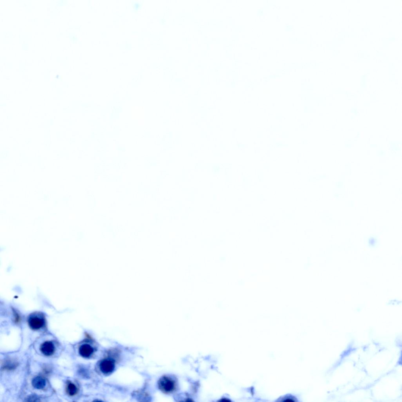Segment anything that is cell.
I'll return each instance as SVG.
<instances>
[{"label":"cell","instance_id":"cell-1","mask_svg":"<svg viewBox=\"0 0 402 402\" xmlns=\"http://www.w3.org/2000/svg\"><path fill=\"white\" fill-rule=\"evenodd\" d=\"M159 388L165 394H170L177 389V383L175 378L169 376H164L159 380Z\"/></svg>","mask_w":402,"mask_h":402},{"label":"cell","instance_id":"cell-2","mask_svg":"<svg viewBox=\"0 0 402 402\" xmlns=\"http://www.w3.org/2000/svg\"><path fill=\"white\" fill-rule=\"evenodd\" d=\"M28 322L29 326L33 330H38L45 326V316L41 313H32L29 316Z\"/></svg>","mask_w":402,"mask_h":402},{"label":"cell","instance_id":"cell-3","mask_svg":"<svg viewBox=\"0 0 402 402\" xmlns=\"http://www.w3.org/2000/svg\"><path fill=\"white\" fill-rule=\"evenodd\" d=\"M115 367L114 361L111 359L103 360L100 362V368L103 373L108 374L111 373L114 370Z\"/></svg>","mask_w":402,"mask_h":402},{"label":"cell","instance_id":"cell-4","mask_svg":"<svg viewBox=\"0 0 402 402\" xmlns=\"http://www.w3.org/2000/svg\"><path fill=\"white\" fill-rule=\"evenodd\" d=\"M55 348L54 345L52 342L46 341L42 344L40 347V350L43 354L49 356L54 353Z\"/></svg>","mask_w":402,"mask_h":402},{"label":"cell","instance_id":"cell-5","mask_svg":"<svg viewBox=\"0 0 402 402\" xmlns=\"http://www.w3.org/2000/svg\"><path fill=\"white\" fill-rule=\"evenodd\" d=\"M94 349L90 345L84 344L80 347L79 353L80 355L84 358H88L92 354Z\"/></svg>","mask_w":402,"mask_h":402},{"label":"cell","instance_id":"cell-6","mask_svg":"<svg viewBox=\"0 0 402 402\" xmlns=\"http://www.w3.org/2000/svg\"><path fill=\"white\" fill-rule=\"evenodd\" d=\"M46 381L44 378L41 376L35 377L32 381L33 387L37 389H43L46 386Z\"/></svg>","mask_w":402,"mask_h":402},{"label":"cell","instance_id":"cell-7","mask_svg":"<svg viewBox=\"0 0 402 402\" xmlns=\"http://www.w3.org/2000/svg\"><path fill=\"white\" fill-rule=\"evenodd\" d=\"M66 391L69 396H74L77 394L78 388L75 384L68 381L66 387Z\"/></svg>","mask_w":402,"mask_h":402},{"label":"cell","instance_id":"cell-8","mask_svg":"<svg viewBox=\"0 0 402 402\" xmlns=\"http://www.w3.org/2000/svg\"><path fill=\"white\" fill-rule=\"evenodd\" d=\"M278 401L285 402H295L297 401V400L293 396L287 395L281 397V399H279Z\"/></svg>","mask_w":402,"mask_h":402},{"label":"cell","instance_id":"cell-9","mask_svg":"<svg viewBox=\"0 0 402 402\" xmlns=\"http://www.w3.org/2000/svg\"><path fill=\"white\" fill-rule=\"evenodd\" d=\"M27 401L36 402L39 401V399L36 396H30L27 399Z\"/></svg>","mask_w":402,"mask_h":402},{"label":"cell","instance_id":"cell-10","mask_svg":"<svg viewBox=\"0 0 402 402\" xmlns=\"http://www.w3.org/2000/svg\"><path fill=\"white\" fill-rule=\"evenodd\" d=\"M219 260L220 262L221 263H225L226 261V257L225 256L222 255H221L220 257Z\"/></svg>","mask_w":402,"mask_h":402},{"label":"cell","instance_id":"cell-11","mask_svg":"<svg viewBox=\"0 0 402 402\" xmlns=\"http://www.w3.org/2000/svg\"><path fill=\"white\" fill-rule=\"evenodd\" d=\"M216 306L217 307V308H220L221 307H222L223 305V302L222 301H217L216 303Z\"/></svg>","mask_w":402,"mask_h":402},{"label":"cell","instance_id":"cell-12","mask_svg":"<svg viewBox=\"0 0 402 402\" xmlns=\"http://www.w3.org/2000/svg\"><path fill=\"white\" fill-rule=\"evenodd\" d=\"M213 170L215 171L214 172H217L218 170H219V167L215 166L213 167Z\"/></svg>","mask_w":402,"mask_h":402},{"label":"cell","instance_id":"cell-13","mask_svg":"<svg viewBox=\"0 0 402 402\" xmlns=\"http://www.w3.org/2000/svg\"><path fill=\"white\" fill-rule=\"evenodd\" d=\"M220 401L228 402V401H230V400H228V399H222V400H220Z\"/></svg>","mask_w":402,"mask_h":402}]
</instances>
